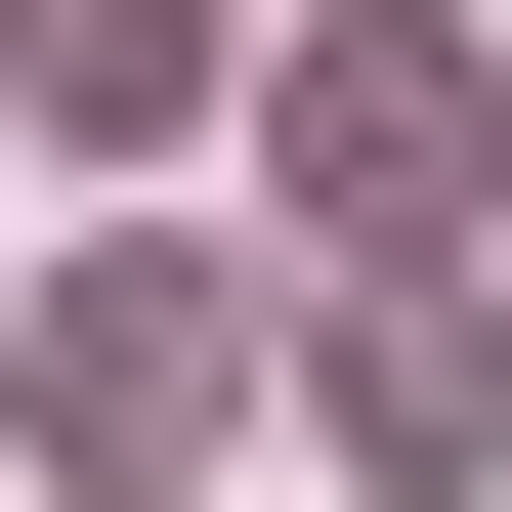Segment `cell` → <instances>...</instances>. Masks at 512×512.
I'll use <instances>...</instances> for the list:
<instances>
[{
    "label": "cell",
    "mask_w": 512,
    "mask_h": 512,
    "mask_svg": "<svg viewBox=\"0 0 512 512\" xmlns=\"http://www.w3.org/2000/svg\"><path fill=\"white\" fill-rule=\"evenodd\" d=\"M171 427H214V256H86L43 299V470H171Z\"/></svg>",
    "instance_id": "obj_2"
},
{
    "label": "cell",
    "mask_w": 512,
    "mask_h": 512,
    "mask_svg": "<svg viewBox=\"0 0 512 512\" xmlns=\"http://www.w3.org/2000/svg\"><path fill=\"white\" fill-rule=\"evenodd\" d=\"M43 86H86V128H171V86H214V0H43Z\"/></svg>",
    "instance_id": "obj_3"
},
{
    "label": "cell",
    "mask_w": 512,
    "mask_h": 512,
    "mask_svg": "<svg viewBox=\"0 0 512 512\" xmlns=\"http://www.w3.org/2000/svg\"><path fill=\"white\" fill-rule=\"evenodd\" d=\"M299 214H342V256L470 214V43H384V0H342V43H299Z\"/></svg>",
    "instance_id": "obj_1"
}]
</instances>
